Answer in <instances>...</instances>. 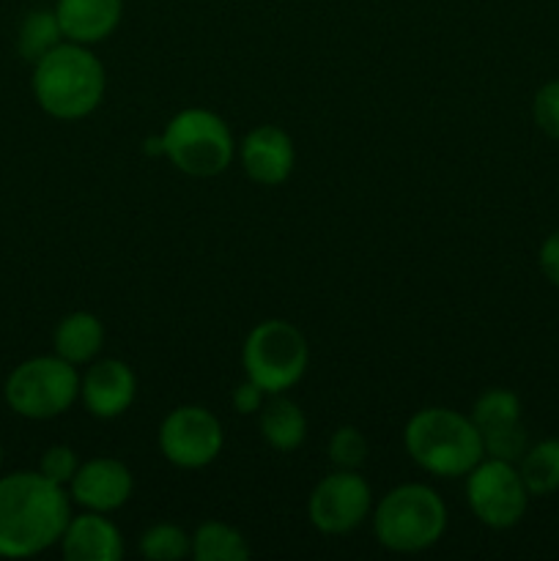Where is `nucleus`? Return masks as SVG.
Masks as SVG:
<instances>
[{"instance_id": "obj_4", "label": "nucleus", "mask_w": 559, "mask_h": 561, "mask_svg": "<svg viewBox=\"0 0 559 561\" xmlns=\"http://www.w3.org/2000/svg\"><path fill=\"white\" fill-rule=\"evenodd\" d=\"M370 515L378 546L392 553L427 551L447 529V504L422 482L392 488Z\"/></svg>"}, {"instance_id": "obj_10", "label": "nucleus", "mask_w": 559, "mask_h": 561, "mask_svg": "<svg viewBox=\"0 0 559 561\" xmlns=\"http://www.w3.org/2000/svg\"><path fill=\"white\" fill-rule=\"evenodd\" d=\"M373 513V491L360 471L338 469L310 493L307 515L321 535H349Z\"/></svg>"}, {"instance_id": "obj_18", "label": "nucleus", "mask_w": 559, "mask_h": 561, "mask_svg": "<svg viewBox=\"0 0 559 561\" xmlns=\"http://www.w3.org/2000/svg\"><path fill=\"white\" fill-rule=\"evenodd\" d=\"M258 427L263 442L277 453H294L307 438V416L299 405L283 394H269L263 409L258 411Z\"/></svg>"}, {"instance_id": "obj_16", "label": "nucleus", "mask_w": 559, "mask_h": 561, "mask_svg": "<svg viewBox=\"0 0 559 561\" xmlns=\"http://www.w3.org/2000/svg\"><path fill=\"white\" fill-rule=\"evenodd\" d=\"M55 14L66 42L91 47L113 36L115 27L121 25L124 0H58Z\"/></svg>"}, {"instance_id": "obj_15", "label": "nucleus", "mask_w": 559, "mask_h": 561, "mask_svg": "<svg viewBox=\"0 0 559 561\" xmlns=\"http://www.w3.org/2000/svg\"><path fill=\"white\" fill-rule=\"evenodd\" d=\"M60 553L66 561H118L124 557V537L107 513L85 510L71 515L60 537Z\"/></svg>"}, {"instance_id": "obj_13", "label": "nucleus", "mask_w": 559, "mask_h": 561, "mask_svg": "<svg viewBox=\"0 0 559 561\" xmlns=\"http://www.w3.org/2000/svg\"><path fill=\"white\" fill-rule=\"evenodd\" d=\"M137 398V378L126 362L93 359L80 378V400L96 420H118Z\"/></svg>"}, {"instance_id": "obj_9", "label": "nucleus", "mask_w": 559, "mask_h": 561, "mask_svg": "<svg viewBox=\"0 0 559 561\" xmlns=\"http://www.w3.org/2000/svg\"><path fill=\"white\" fill-rule=\"evenodd\" d=\"M159 453L179 469H203L223 453V422L203 405H179L159 425Z\"/></svg>"}, {"instance_id": "obj_6", "label": "nucleus", "mask_w": 559, "mask_h": 561, "mask_svg": "<svg viewBox=\"0 0 559 561\" xmlns=\"http://www.w3.org/2000/svg\"><path fill=\"white\" fill-rule=\"evenodd\" d=\"M80 370L58 354L20 362L3 383V400L16 416L55 420L80 400Z\"/></svg>"}, {"instance_id": "obj_22", "label": "nucleus", "mask_w": 559, "mask_h": 561, "mask_svg": "<svg viewBox=\"0 0 559 561\" xmlns=\"http://www.w3.org/2000/svg\"><path fill=\"white\" fill-rule=\"evenodd\" d=\"M137 551L148 561H181L192 553V537L175 524H153L140 535Z\"/></svg>"}, {"instance_id": "obj_23", "label": "nucleus", "mask_w": 559, "mask_h": 561, "mask_svg": "<svg viewBox=\"0 0 559 561\" xmlns=\"http://www.w3.org/2000/svg\"><path fill=\"white\" fill-rule=\"evenodd\" d=\"M367 455H370L367 438L362 436V431H356V427L343 425L332 433V438H329V460H332L338 469L360 471V466L365 463Z\"/></svg>"}, {"instance_id": "obj_2", "label": "nucleus", "mask_w": 559, "mask_h": 561, "mask_svg": "<svg viewBox=\"0 0 559 561\" xmlns=\"http://www.w3.org/2000/svg\"><path fill=\"white\" fill-rule=\"evenodd\" d=\"M104 88H107V75L102 60L85 44L60 42L33 64V99L49 118H88L102 104Z\"/></svg>"}, {"instance_id": "obj_24", "label": "nucleus", "mask_w": 559, "mask_h": 561, "mask_svg": "<svg viewBox=\"0 0 559 561\" xmlns=\"http://www.w3.org/2000/svg\"><path fill=\"white\" fill-rule=\"evenodd\" d=\"M532 118L543 135L559 140V80H548L537 88L532 99Z\"/></svg>"}, {"instance_id": "obj_7", "label": "nucleus", "mask_w": 559, "mask_h": 561, "mask_svg": "<svg viewBox=\"0 0 559 561\" xmlns=\"http://www.w3.org/2000/svg\"><path fill=\"white\" fill-rule=\"evenodd\" d=\"M310 348L299 327L283 318H269L250 329L241 345V365L247 378L266 394L294 389L307 373Z\"/></svg>"}, {"instance_id": "obj_5", "label": "nucleus", "mask_w": 559, "mask_h": 561, "mask_svg": "<svg viewBox=\"0 0 559 561\" xmlns=\"http://www.w3.org/2000/svg\"><path fill=\"white\" fill-rule=\"evenodd\" d=\"M164 159L192 179H214L230 168L236 142L223 115L206 107H186L162 131Z\"/></svg>"}, {"instance_id": "obj_1", "label": "nucleus", "mask_w": 559, "mask_h": 561, "mask_svg": "<svg viewBox=\"0 0 559 561\" xmlns=\"http://www.w3.org/2000/svg\"><path fill=\"white\" fill-rule=\"evenodd\" d=\"M71 496L42 471L0 474V559H31L58 546Z\"/></svg>"}, {"instance_id": "obj_26", "label": "nucleus", "mask_w": 559, "mask_h": 561, "mask_svg": "<svg viewBox=\"0 0 559 561\" xmlns=\"http://www.w3.org/2000/svg\"><path fill=\"white\" fill-rule=\"evenodd\" d=\"M266 398H269V394L263 392L258 383H252L250 378H244V381H241L239 387L233 389V394H230V403H233L236 414L252 416V414H258V411L263 409Z\"/></svg>"}, {"instance_id": "obj_25", "label": "nucleus", "mask_w": 559, "mask_h": 561, "mask_svg": "<svg viewBox=\"0 0 559 561\" xmlns=\"http://www.w3.org/2000/svg\"><path fill=\"white\" fill-rule=\"evenodd\" d=\"M77 469H80V458H77V453L71 447H66V444H55V447L44 449L42 460H38V471H42L47 480L58 482V485H69L71 477L77 474Z\"/></svg>"}, {"instance_id": "obj_14", "label": "nucleus", "mask_w": 559, "mask_h": 561, "mask_svg": "<svg viewBox=\"0 0 559 561\" xmlns=\"http://www.w3.org/2000/svg\"><path fill=\"white\" fill-rule=\"evenodd\" d=\"M239 162L247 179L261 186H280L290 179L296 164L294 140L274 124L255 126L239 146Z\"/></svg>"}, {"instance_id": "obj_27", "label": "nucleus", "mask_w": 559, "mask_h": 561, "mask_svg": "<svg viewBox=\"0 0 559 561\" xmlns=\"http://www.w3.org/2000/svg\"><path fill=\"white\" fill-rule=\"evenodd\" d=\"M537 263H540V272L554 288H559V230L546 236V241L540 244L537 252Z\"/></svg>"}, {"instance_id": "obj_3", "label": "nucleus", "mask_w": 559, "mask_h": 561, "mask_svg": "<svg viewBox=\"0 0 559 561\" xmlns=\"http://www.w3.org/2000/svg\"><path fill=\"white\" fill-rule=\"evenodd\" d=\"M403 447L433 477H466L482 458V436L471 416L444 405L420 409L403 427Z\"/></svg>"}, {"instance_id": "obj_20", "label": "nucleus", "mask_w": 559, "mask_h": 561, "mask_svg": "<svg viewBox=\"0 0 559 561\" xmlns=\"http://www.w3.org/2000/svg\"><path fill=\"white\" fill-rule=\"evenodd\" d=\"M250 553L244 535L223 520H206L192 535V557L197 561H247Z\"/></svg>"}, {"instance_id": "obj_21", "label": "nucleus", "mask_w": 559, "mask_h": 561, "mask_svg": "<svg viewBox=\"0 0 559 561\" xmlns=\"http://www.w3.org/2000/svg\"><path fill=\"white\" fill-rule=\"evenodd\" d=\"M60 42H66L64 31H60V22L55 9H33L25 20L20 22V31H16V53L27 60V64H36L38 58L49 53V49L58 47Z\"/></svg>"}, {"instance_id": "obj_8", "label": "nucleus", "mask_w": 559, "mask_h": 561, "mask_svg": "<svg viewBox=\"0 0 559 561\" xmlns=\"http://www.w3.org/2000/svg\"><path fill=\"white\" fill-rule=\"evenodd\" d=\"M529 491L521 480L518 466L510 460L482 458L466 474V502L471 515L488 529H513L529 507Z\"/></svg>"}, {"instance_id": "obj_28", "label": "nucleus", "mask_w": 559, "mask_h": 561, "mask_svg": "<svg viewBox=\"0 0 559 561\" xmlns=\"http://www.w3.org/2000/svg\"><path fill=\"white\" fill-rule=\"evenodd\" d=\"M0 469H3V442H0Z\"/></svg>"}, {"instance_id": "obj_12", "label": "nucleus", "mask_w": 559, "mask_h": 561, "mask_svg": "<svg viewBox=\"0 0 559 561\" xmlns=\"http://www.w3.org/2000/svg\"><path fill=\"white\" fill-rule=\"evenodd\" d=\"M132 491H135V477L118 458L85 460L69 482L71 504L93 513H115L129 502Z\"/></svg>"}, {"instance_id": "obj_17", "label": "nucleus", "mask_w": 559, "mask_h": 561, "mask_svg": "<svg viewBox=\"0 0 559 561\" xmlns=\"http://www.w3.org/2000/svg\"><path fill=\"white\" fill-rule=\"evenodd\" d=\"M104 345V323L99 321L93 312L77 310L60 318L53 334V348L60 359L71 362V365H91L99 359Z\"/></svg>"}, {"instance_id": "obj_11", "label": "nucleus", "mask_w": 559, "mask_h": 561, "mask_svg": "<svg viewBox=\"0 0 559 561\" xmlns=\"http://www.w3.org/2000/svg\"><path fill=\"white\" fill-rule=\"evenodd\" d=\"M521 398L510 389H488L471 405V422L482 436V449L486 458L510 460L518 463L521 455L526 453L524 422H521Z\"/></svg>"}, {"instance_id": "obj_19", "label": "nucleus", "mask_w": 559, "mask_h": 561, "mask_svg": "<svg viewBox=\"0 0 559 561\" xmlns=\"http://www.w3.org/2000/svg\"><path fill=\"white\" fill-rule=\"evenodd\" d=\"M521 480H524L529 496H551L559 491V438H543V442L526 447L518 460Z\"/></svg>"}]
</instances>
